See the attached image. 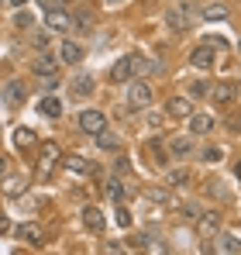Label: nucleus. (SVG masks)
I'll return each mask as SVG.
<instances>
[{"label":"nucleus","instance_id":"f257e3e1","mask_svg":"<svg viewBox=\"0 0 241 255\" xmlns=\"http://www.w3.org/2000/svg\"><path fill=\"white\" fill-rule=\"evenodd\" d=\"M45 28L55 35H69L73 31V14L62 7H45Z\"/></svg>","mask_w":241,"mask_h":255},{"label":"nucleus","instance_id":"f03ea898","mask_svg":"<svg viewBox=\"0 0 241 255\" xmlns=\"http://www.w3.org/2000/svg\"><path fill=\"white\" fill-rule=\"evenodd\" d=\"M197 14H200V10H197L193 3H183V7H172V10L165 14V24H169L172 31H186V28L193 24Z\"/></svg>","mask_w":241,"mask_h":255},{"label":"nucleus","instance_id":"7ed1b4c3","mask_svg":"<svg viewBox=\"0 0 241 255\" xmlns=\"http://www.w3.org/2000/svg\"><path fill=\"white\" fill-rule=\"evenodd\" d=\"M152 104V86L145 83V80H134V83L127 86V107L131 111H145Z\"/></svg>","mask_w":241,"mask_h":255},{"label":"nucleus","instance_id":"20e7f679","mask_svg":"<svg viewBox=\"0 0 241 255\" xmlns=\"http://www.w3.org/2000/svg\"><path fill=\"white\" fill-rule=\"evenodd\" d=\"M217 231H221V214L217 211L197 214V235H200L203 242H207V238H217Z\"/></svg>","mask_w":241,"mask_h":255},{"label":"nucleus","instance_id":"39448f33","mask_svg":"<svg viewBox=\"0 0 241 255\" xmlns=\"http://www.w3.org/2000/svg\"><path fill=\"white\" fill-rule=\"evenodd\" d=\"M107 128V114L104 111H83L80 114V131H86L90 138L97 134V131H104Z\"/></svg>","mask_w":241,"mask_h":255},{"label":"nucleus","instance_id":"423d86ee","mask_svg":"<svg viewBox=\"0 0 241 255\" xmlns=\"http://www.w3.org/2000/svg\"><path fill=\"white\" fill-rule=\"evenodd\" d=\"M55 159H59V145H55V141H45V145H41V152H38V172H41V176H48V172H52Z\"/></svg>","mask_w":241,"mask_h":255},{"label":"nucleus","instance_id":"0eeeda50","mask_svg":"<svg viewBox=\"0 0 241 255\" xmlns=\"http://www.w3.org/2000/svg\"><path fill=\"white\" fill-rule=\"evenodd\" d=\"M83 45L73 42V38H66V42L59 45V62H66V66H73V62H83Z\"/></svg>","mask_w":241,"mask_h":255},{"label":"nucleus","instance_id":"6e6552de","mask_svg":"<svg viewBox=\"0 0 241 255\" xmlns=\"http://www.w3.org/2000/svg\"><path fill=\"white\" fill-rule=\"evenodd\" d=\"M93 141H97V148H100V152H120V134H118V131H111V128L97 131V134H93Z\"/></svg>","mask_w":241,"mask_h":255},{"label":"nucleus","instance_id":"1a4fd4ad","mask_svg":"<svg viewBox=\"0 0 241 255\" xmlns=\"http://www.w3.org/2000/svg\"><path fill=\"white\" fill-rule=\"evenodd\" d=\"M214 252H221V255H238L241 252V238H238V235H221V231H217Z\"/></svg>","mask_w":241,"mask_h":255},{"label":"nucleus","instance_id":"9d476101","mask_svg":"<svg viewBox=\"0 0 241 255\" xmlns=\"http://www.w3.org/2000/svg\"><path fill=\"white\" fill-rule=\"evenodd\" d=\"M3 100H7L10 107H21V104L28 100V90H24V83H21V80L7 83V86H3Z\"/></svg>","mask_w":241,"mask_h":255},{"label":"nucleus","instance_id":"9b49d317","mask_svg":"<svg viewBox=\"0 0 241 255\" xmlns=\"http://www.w3.org/2000/svg\"><path fill=\"white\" fill-rule=\"evenodd\" d=\"M131 73H134V55H124L120 62H114L111 80H114V83H127V80H131Z\"/></svg>","mask_w":241,"mask_h":255},{"label":"nucleus","instance_id":"f8f14e48","mask_svg":"<svg viewBox=\"0 0 241 255\" xmlns=\"http://www.w3.org/2000/svg\"><path fill=\"white\" fill-rule=\"evenodd\" d=\"M165 114H169V118H190V114H193V104H190L186 97H169Z\"/></svg>","mask_w":241,"mask_h":255},{"label":"nucleus","instance_id":"ddd939ff","mask_svg":"<svg viewBox=\"0 0 241 255\" xmlns=\"http://www.w3.org/2000/svg\"><path fill=\"white\" fill-rule=\"evenodd\" d=\"M210 97H214V104H235L238 86L235 83H217V86H210Z\"/></svg>","mask_w":241,"mask_h":255},{"label":"nucleus","instance_id":"4468645a","mask_svg":"<svg viewBox=\"0 0 241 255\" xmlns=\"http://www.w3.org/2000/svg\"><path fill=\"white\" fill-rule=\"evenodd\" d=\"M83 224H86L90 231H97V235H100V231L107 228V217H104L100 207H86V211H83Z\"/></svg>","mask_w":241,"mask_h":255},{"label":"nucleus","instance_id":"2eb2a0df","mask_svg":"<svg viewBox=\"0 0 241 255\" xmlns=\"http://www.w3.org/2000/svg\"><path fill=\"white\" fill-rule=\"evenodd\" d=\"M93 90H97V80L93 76H86V73L73 76V93L76 97H93Z\"/></svg>","mask_w":241,"mask_h":255},{"label":"nucleus","instance_id":"dca6fc26","mask_svg":"<svg viewBox=\"0 0 241 255\" xmlns=\"http://www.w3.org/2000/svg\"><path fill=\"white\" fill-rule=\"evenodd\" d=\"M169 155H172V159L193 155V138H172V141H169Z\"/></svg>","mask_w":241,"mask_h":255},{"label":"nucleus","instance_id":"f3484780","mask_svg":"<svg viewBox=\"0 0 241 255\" xmlns=\"http://www.w3.org/2000/svg\"><path fill=\"white\" fill-rule=\"evenodd\" d=\"M24 190H28V179L24 176H7L3 179V193L7 197H24Z\"/></svg>","mask_w":241,"mask_h":255},{"label":"nucleus","instance_id":"a211bd4d","mask_svg":"<svg viewBox=\"0 0 241 255\" xmlns=\"http://www.w3.org/2000/svg\"><path fill=\"white\" fill-rule=\"evenodd\" d=\"M38 111L45 114V118H62V100H59V97H41Z\"/></svg>","mask_w":241,"mask_h":255},{"label":"nucleus","instance_id":"6ab92c4d","mask_svg":"<svg viewBox=\"0 0 241 255\" xmlns=\"http://www.w3.org/2000/svg\"><path fill=\"white\" fill-rule=\"evenodd\" d=\"M190 131H193V134L214 131V118H210V114H190Z\"/></svg>","mask_w":241,"mask_h":255},{"label":"nucleus","instance_id":"aec40b11","mask_svg":"<svg viewBox=\"0 0 241 255\" xmlns=\"http://www.w3.org/2000/svg\"><path fill=\"white\" fill-rule=\"evenodd\" d=\"M190 62L197 66V69H214V52L210 48H193V55H190Z\"/></svg>","mask_w":241,"mask_h":255},{"label":"nucleus","instance_id":"412c9836","mask_svg":"<svg viewBox=\"0 0 241 255\" xmlns=\"http://www.w3.org/2000/svg\"><path fill=\"white\" fill-rule=\"evenodd\" d=\"M224 17H228V3H224V0L203 7V21H224Z\"/></svg>","mask_w":241,"mask_h":255},{"label":"nucleus","instance_id":"4be33fe9","mask_svg":"<svg viewBox=\"0 0 241 255\" xmlns=\"http://www.w3.org/2000/svg\"><path fill=\"white\" fill-rule=\"evenodd\" d=\"M55 66H59V59H52V55L38 52V59H35V73H38V76H52Z\"/></svg>","mask_w":241,"mask_h":255},{"label":"nucleus","instance_id":"5701e85b","mask_svg":"<svg viewBox=\"0 0 241 255\" xmlns=\"http://www.w3.org/2000/svg\"><path fill=\"white\" fill-rule=\"evenodd\" d=\"M17 238H24L28 245H41V228L38 224H21L17 228Z\"/></svg>","mask_w":241,"mask_h":255},{"label":"nucleus","instance_id":"b1692460","mask_svg":"<svg viewBox=\"0 0 241 255\" xmlns=\"http://www.w3.org/2000/svg\"><path fill=\"white\" fill-rule=\"evenodd\" d=\"M200 159L207 162V166H217V162L224 159V148H217V145H207V148L200 152Z\"/></svg>","mask_w":241,"mask_h":255},{"label":"nucleus","instance_id":"393cba45","mask_svg":"<svg viewBox=\"0 0 241 255\" xmlns=\"http://www.w3.org/2000/svg\"><path fill=\"white\" fill-rule=\"evenodd\" d=\"M66 169H73V172H93V166H90L83 155H66Z\"/></svg>","mask_w":241,"mask_h":255},{"label":"nucleus","instance_id":"a878e982","mask_svg":"<svg viewBox=\"0 0 241 255\" xmlns=\"http://www.w3.org/2000/svg\"><path fill=\"white\" fill-rule=\"evenodd\" d=\"M14 141H17L21 148H28V145H35V131H31V128H17V131H14Z\"/></svg>","mask_w":241,"mask_h":255},{"label":"nucleus","instance_id":"bb28decb","mask_svg":"<svg viewBox=\"0 0 241 255\" xmlns=\"http://www.w3.org/2000/svg\"><path fill=\"white\" fill-rule=\"evenodd\" d=\"M190 179H193L190 169H172V172H169V183H172V186H186Z\"/></svg>","mask_w":241,"mask_h":255},{"label":"nucleus","instance_id":"cd10ccee","mask_svg":"<svg viewBox=\"0 0 241 255\" xmlns=\"http://www.w3.org/2000/svg\"><path fill=\"white\" fill-rule=\"evenodd\" d=\"M107 193H111V197H114V200H124V197H127V190H124V183H118V179H111V183H107Z\"/></svg>","mask_w":241,"mask_h":255},{"label":"nucleus","instance_id":"c85d7f7f","mask_svg":"<svg viewBox=\"0 0 241 255\" xmlns=\"http://www.w3.org/2000/svg\"><path fill=\"white\" fill-rule=\"evenodd\" d=\"M48 42H52V38H48V31H31V45H35L38 52H45Z\"/></svg>","mask_w":241,"mask_h":255},{"label":"nucleus","instance_id":"c756f323","mask_svg":"<svg viewBox=\"0 0 241 255\" xmlns=\"http://www.w3.org/2000/svg\"><path fill=\"white\" fill-rule=\"evenodd\" d=\"M114 221H118L120 228H131V211H127V207H120V204H118V211H114Z\"/></svg>","mask_w":241,"mask_h":255},{"label":"nucleus","instance_id":"7c9ffc66","mask_svg":"<svg viewBox=\"0 0 241 255\" xmlns=\"http://www.w3.org/2000/svg\"><path fill=\"white\" fill-rule=\"evenodd\" d=\"M145 197H152L155 204H169V193H165L162 186H148V193H145Z\"/></svg>","mask_w":241,"mask_h":255},{"label":"nucleus","instance_id":"2f4dec72","mask_svg":"<svg viewBox=\"0 0 241 255\" xmlns=\"http://www.w3.org/2000/svg\"><path fill=\"white\" fill-rule=\"evenodd\" d=\"M190 93H193V97H207V93H210V83H207V80H197V83L190 86Z\"/></svg>","mask_w":241,"mask_h":255},{"label":"nucleus","instance_id":"473e14b6","mask_svg":"<svg viewBox=\"0 0 241 255\" xmlns=\"http://www.w3.org/2000/svg\"><path fill=\"white\" fill-rule=\"evenodd\" d=\"M14 24H17V28H28V24H31V17H28V14H17V21H14Z\"/></svg>","mask_w":241,"mask_h":255},{"label":"nucleus","instance_id":"72a5a7b5","mask_svg":"<svg viewBox=\"0 0 241 255\" xmlns=\"http://www.w3.org/2000/svg\"><path fill=\"white\" fill-rule=\"evenodd\" d=\"M0 235H10V221H7L3 214H0Z\"/></svg>","mask_w":241,"mask_h":255},{"label":"nucleus","instance_id":"f704fd0d","mask_svg":"<svg viewBox=\"0 0 241 255\" xmlns=\"http://www.w3.org/2000/svg\"><path fill=\"white\" fill-rule=\"evenodd\" d=\"M148 125H152V128H162V114H148Z\"/></svg>","mask_w":241,"mask_h":255},{"label":"nucleus","instance_id":"c9c22d12","mask_svg":"<svg viewBox=\"0 0 241 255\" xmlns=\"http://www.w3.org/2000/svg\"><path fill=\"white\" fill-rule=\"evenodd\" d=\"M228 128H231V131H238V134H241V118H231V121H228Z\"/></svg>","mask_w":241,"mask_h":255},{"label":"nucleus","instance_id":"e433bc0d","mask_svg":"<svg viewBox=\"0 0 241 255\" xmlns=\"http://www.w3.org/2000/svg\"><path fill=\"white\" fill-rule=\"evenodd\" d=\"M45 7H59V3H66V0H41Z\"/></svg>","mask_w":241,"mask_h":255},{"label":"nucleus","instance_id":"4c0bfd02","mask_svg":"<svg viewBox=\"0 0 241 255\" xmlns=\"http://www.w3.org/2000/svg\"><path fill=\"white\" fill-rule=\"evenodd\" d=\"M3 172H7V159L0 155V176H3Z\"/></svg>","mask_w":241,"mask_h":255},{"label":"nucleus","instance_id":"58836bf2","mask_svg":"<svg viewBox=\"0 0 241 255\" xmlns=\"http://www.w3.org/2000/svg\"><path fill=\"white\" fill-rule=\"evenodd\" d=\"M24 3H28V0H10V7H24Z\"/></svg>","mask_w":241,"mask_h":255},{"label":"nucleus","instance_id":"ea45409f","mask_svg":"<svg viewBox=\"0 0 241 255\" xmlns=\"http://www.w3.org/2000/svg\"><path fill=\"white\" fill-rule=\"evenodd\" d=\"M235 172H238V179H241V159H238V162H235Z\"/></svg>","mask_w":241,"mask_h":255},{"label":"nucleus","instance_id":"a19ab883","mask_svg":"<svg viewBox=\"0 0 241 255\" xmlns=\"http://www.w3.org/2000/svg\"><path fill=\"white\" fill-rule=\"evenodd\" d=\"M104 3H107V7H118V3H120V0H104Z\"/></svg>","mask_w":241,"mask_h":255},{"label":"nucleus","instance_id":"79ce46f5","mask_svg":"<svg viewBox=\"0 0 241 255\" xmlns=\"http://www.w3.org/2000/svg\"><path fill=\"white\" fill-rule=\"evenodd\" d=\"M238 48H241V42H238Z\"/></svg>","mask_w":241,"mask_h":255},{"label":"nucleus","instance_id":"37998d69","mask_svg":"<svg viewBox=\"0 0 241 255\" xmlns=\"http://www.w3.org/2000/svg\"><path fill=\"white\" fill-rule=\"evenodd\" d=\"M0 3H3V0H0Z\"/></svg>","mask_w":241,"mask_h":255}]
</instances>
